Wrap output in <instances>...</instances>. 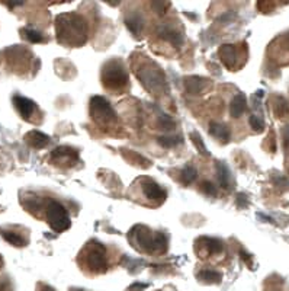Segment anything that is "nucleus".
Wrapping results in <instances>:
<instances>
[{
	"label": "nucleus",
	"mask_w": 289,
	"mask_h": 291,
	"mask_svg": "<svg viewBox=\"0 0 289 291\" xmlns=\"http://www.w3.org/2000/svg\"><path fill=\"white\" fill-rule=\"evenodd\" d=\"M47 221L50 227L57 233L66 232L72 226L69 211L57 201H50L47 207Z\"/></svg>",
	"instance_id": "obj_1"
},
{
	"label": "nucleus",
	"mask_w": 289,
	"mask_h": 291,
	"mask_svg": "<svg viewBox=\"0 0 289 291\" xmlns=\"http://www.w3.org/2000/svg\"><path fill=\"white\" fill-rule=\"evenodd\" d=\"M102 79H103V83H105L106 88L118 89V88H122L126 83L128 76H126V72L122 66V63L118 61V60H113V61H109V63L105 64Z\"/></svg>",
	"instance_id": "obj_2"
},
{
	"label": "nucleus",
	"mask_w": 289,
	"mask_h": 291,
	"mask_svg": "<svg viewBox=\"0 0 289 291\" xmlns=\"http://www.w3.org/2000/svg\"><path fill=\"white\" fill-rule=\"evenodd\" d=\"M90 112L97 124H106L116 121V114L110 103L102 97H93L90 100Z\"/></svg>",
	"instance_id": "obj_3"
},
{
	"label": "nucleus",
	"mask_w": 289,
	"mask_h": 291,
	"mask_svg": "<svg viewBox=\"0 0 289 291\" xmlns=\"http://www.w3.org/2000/svg\"><path fill=\"white\" fill-rule=\"evenodd\" d=\"M13 105L23 119H29L32 114L36 111V105L34 103V100L25 97H19V95L13 97Z\"/></svg>",
	"instance_id": "obj_4"
},
{
	"label": "nucleus",
	"mask_w": 289,
	"mask_h": 291,
	"mask_svg": "<svg viewBox=\"0 0 289 291\" xmlns=\"http://www.w3.org/2000/svg\"><path fill=\"white\" fill-rule=\"evenodd\" d=\"M103 249V248H100ZM99 248L90 249L89 255H88V264L90 267L92 271L95 272H103L106 270V261H105V251L100 252Z\"/></svg>",
	"instance_id": "obj_5"
},
{
	"label": "nucleus",
	"mask_w": 289,
	"mask_h": 291,
	"mask_svg": "<svg viewBox=\"0 0 289 291\" xmlns=\"http://www.w3.org/2000/svg\"><path fill=\"white\" fill-rule=\"evenodd\" d=\"M143 193L148 199H153V201H163L166 198V191L159 184H156V182H153L150 179L144 181Z\"/></svg>",
	"instance_id": "obj_6"
},
{
	"label": "nucleus",
	"mask_w": 289,
	"mask_h": 291,
	"mask_svg": "<svg viewBox=\"0 0 289 291\" xmlns=\"http://www.w3.org/2000/svg\"><path fill=\"white\" fill-rule=\"evenodd\" d=\"M215 168H217V181H218V184L224 190H228L231 187V172H230V168L224 162H217Z\"/></svg>",
	"instance_id": "obj_7"
},
{
	"label": "nucleus",
	"mask_w": 289,
	"mask_h": 291,
	"mask_svg": "<svg viewBox=\"0 0 289 291\" xmlns=\"http://www.w3.org/2000/svg\"><path fill=\"white\" fill-rule=\"evenodd\" d=\"M26 141L34 149H42V147H45L50 143V137L47 134L41 133V131L32 130L31 133L26 134Z\"/></svg>",
	"instance_id": "obj_8"
},
{
	"label": "nucleus",
	"mask_w": 289,
	"mask_h": 291,
	"mask_svg": "<svg viewBox=\"0 0 289 291\" xmlns=\"http://www.w3.org/2000/svg\"><path fill=\"white\" fill-rule=\"evenodd\" d=\"M246 108H247V102H246L244 94H238L233 97V100L230 103V114L233 118H238L244 114Z\"/></svg>",
	"instance_id": "obj_9"
},
{
	"label": "nucleus",
	"mask_w": 289,
	"mask_h": 291,
	"mask_svg": "<svg viewBox=\"0 0 289 291\" xmlns=\"http://www.w3.org/2000/svg\"><path fill=\"white\" fill-rule=\"evenodd\" d=\"M219 57L222 60V63L227 67H233L235 64L237 60V53H235V47L231 44H225L219 48Z\"/></svg>",
	"instance_id": "obj_10"
},
{
	"label": "nucleus",
	"mask_w": 289,
	"mask_h": 291,
	"mask_svg": "<svg viewBox=\"0 0 289 291\" xmlns=\"http://www.w3.org/2000/svg\"><path fill=\"white\" fill-rule=\"evenodd\" d=\"M209 134L218 140H221L222 143L230 141V128L224 124H218V122H211L209 124Z\"/></svg>",
	"instance_id": "obj_11"
},
{
	"label": "nucleus",
	"mask_w": 289,
	"mask_h": 291,
	"mask_svg": "<svg viewBox=\"0 0 289 291\" xmlns=\"http://www.w3.org/2000/svg\"><path fill=\"white\" fill-rule=\"evenodd\" d=\"M159 32H160V37H163L164 39L170 41L175 47H181L182 42H183L182 34L175 31V29H172V28H169V26H162Z\"/></svg>",
	"instance_id": "obj_12"
},
{
	"label": "nucleus",
	"mask_w": 289,
	"mask_h": 291,
	"mask_svg": "<svg viewBox=\"0 0 289 291\" xmlns=\"http://www.w3.org/2000/svg\"><path fill=\"white\" fill-rule=\"evenodd\" d=\"M198 280L205 284H219L222 280V274L214 270H202L198 274Z\"/></svg>",
	"instance_id": "obj_13"
},
{
	"label": "nucleus",
	"mask_w": 289,
	"mask_h": 291,
	"mask_svg": "<svg viewBox=\"0 0 289 291\" xmlns=\"http://www.w3.org/2000/svg\"><path fill=\"white\" fill-rule=\"evenodd\" d=\"M140 78L148 89L160 88V85L163 83V76L159 78V72H145V76H140Z\"/></svg>",
	"instance_id": "obj_14"
},
{
	"label": "nucleus",
	"mask_w": 289,
	"mask_h": 291,
	"mask_svg": "<svg viewBox=\"0 0 289 291\" xmlns=\"http://www.w3.org/2000/svg\"><path fill=\"white\" fill-rule=\"evenodd\" d=\"M185 88L189 94H200L205 88V80L200 78H186L185 80Z\"/></svg>",
	"instance_id": "obj_15"
},
{
	"label": "nucleus",
	"mask_w": 289,
	"mask_h": 291,
	"mask_svg": "<svg viewBox=\"0 0 289 291\" xmlns=\"http://www.w3.org/2000/svg\"><path fill=\"white\" fill-rule=\"evenodd\" d=\"M125 25L132 34H140L144 26V19L140 15H132L125 19Z\"/></svg>",
	"instance_id": "obj_16"
},
{
	"label": "nucleus",
	"mask_w": 289,
	"mask_h": 291,
	"mask_svg": "<svg viewBox=\"0 0 289 291\" xmlns=\"http://www.w3.org/2000/svg\"><path fill=\"white\" fill-rule=\"evenodd\" d=\"M1 236H3V239H4L7 243H10V245H13V246H18V248L26 246V240H25L20 234L15 233V232L1 230Z\"/></svg>",
	"instance_id": "obj_17"
},
{
	"label": "nucleus",
	"mask_w": 289,
	"mask_h": 291,
	"mask_svg": "<svg viewBox=\"0 0 289 291\" xmlns=\"http://www.w3.org/2000/svg\"><path fill=\"white\" fill-rule=\"evenodd\" d=\"M157 141L162 147H176L182 143V137L181 136H160L157 137Z\"/></svg>",
	"instance_id": "obj_18"
},
{
	"label": "nucleus",
	"mask_w": 289,
	"mask_h": 291,
	"mask_svg": "<svg viewBox=\"0 0 289 291\" xmlns=\"http://www.w3.org/2000/svg\"><path fill=\"white\" fill-rule=\"evenodd\" d=\"M203 240V246L206 248L208 253L215 255V253H221L222 252V243L217 239H211V237H203L200 239Z\"/></svg>",
	"instance_id": "obj_19"
},
{
	"label": "nucleus",
	"mask_w": 289,
	"mask_h": 291,
	"mask_svg": "<svg viewBox=\"0 0 289 291\" xmlns=\"http://www.w3.org/2000/svg\"><path fill=\"white\" fill-rule=\"evenodd\" d=\"M167 237H166V234H163V233H157V234H154V252H160V253H163V252H166L167 251Z\"/></svg>",
	"instance_id": "obj_20"
},
{
	"label": "nucleus",
	"mask_w": 289,
	"mask_h": 291,
	"mask_svg": "<svg viewBox=\"0 0 289 291\" xmlns=\"http://www.w3.org/2000/svg\"><path fill=\"white\" fill-rule=\"evenodd\" d=\"M22 34H23V37H25L28 41H31V42H42V41H44L42 34H39V32L35 31V29L23 28V29H22Z\"/></svg>",
	"instance_id": "obj_21"
},
{
	"label": "nucleus",
	"mask_w": 289,
	"mask_h": 291,
	"mask_svg": "<svg viewBox=\"0 0 289 291\" xmlns=\"http://www.w3.org/2000/svg\"><path fill=\"white\" fill-rule=\"evenodd\" d=\"M159 125H160L163 130L170 131V130H173V128L176 127V122H175V119H173L170 115H167V114H160V115H159Z\"/></svg>",
	"instance_id": "obj_22"
},
{
	"label": "nucleus",
	"mask_w": 289,
	"mask_h": 291,
	"mask_svg": "<svg viewBox=\"0 0 289 291\" xmlns=\"http://www.w3.org/2000/svg\"><path fill=\"white\" fill-rule=\"evenodd\" d=\"M191 140H192V143L195 144V147L198 149V152H199L200 155H206V156H209V152L206 150V146L203 144L202 137H200L196 131L191 133Z\"/></svg>",
	"instance_id": "obj_23"
},
{
	"label": "nucleus",
	"mask_w": 289,
	"mask_h": 291,
	"mask_svg": "<svg viewBox=\"0 0 289 291\" xmlns=\"http://www.w3.org/2000/svg\"><path fill=\"white\" fill-rule=\"evenodd\" d=\"M196 176H198V174H196L195 168H192V166H185L183 168V171H182V182L185 185L192 184L193 181L196 179Z\"/></svg>",
	"instance_id": "obj_24"
},
{
	"label": "nucleus",
	"mask_w": 289,
	"mask_h": 291,
	"mask_svg": "<svg viewBox=\"0 0 289 291\" xmlns=\"http://www.w3.org/2000/svg\"><path fill=\"white\" fill-rule=\"evenodd\" d=\"M249 124L254 133H262L265 130V121L259 115H252L249 119Z\"/></svg>",
	"instance_id": "obj_25"
},
{
	"label": "nucleus",
	"mask_w": 289,
	"mask_h": 291,
	"mask_svg": "<svg viewBox=\"0 0 289 291\" xmlns=\"http://www.w3.org/2000/svg\"><path fill=\"white\" fill-rule=\"evenodd\" d=\"M202 193L205 195H209V196H217L218 191H217V187L211 182H203L202 184Z\"/></svg>",
	"instance_id": "obj_26"
},
{
	"label": "nucleus",
	"mask_w": 289,
	"mask_h": 291,
	"mask_svg": "<svg viewBox=\"0 0 289 291\" xmlns=\"http://www.w3.org/2000/svg\"><path fill=\"white\" fill-rule=\"evenodd\" d=\"M275 184L278 185V187H285L287 190H289V181L287 178H284V176H276V181H275Z\"/></svg>",
	"instance_id": "obj_27"
},
{
	"label": "nucleus",
	"mask_w": 289,
	"mask_h": 291,
	"mask_svg": "<svg viewBox=\"0 0 289 291\" xmlns=\"http://www.w3.org/2000/svg\"><path fill=\"white\" fill-rule=\"evenodd\" d=\"M247 202H249V201H247V196H246V195H244V194H240V195H238V199H237V204L240 205V208L246 207V205H247Z\"/></svg>",
	"instance_id": "obj_28"
},
{
	"label": "nucleus",
	"mask_w": 289,
	"mask_h": 291,
	"mask_svg": "<svg viewBox=\"0 0 289 291\" xmlns=\"http://www.w3.org/2000/svg\"><path fill=\"white\" fill-rule=\"evenodd\" d=\"M148 286L147 284H140V283H135L129 287V291H143L144 289H147Z\"/></svg>",
	"instance_id": "obj_29"
},
{
	"label": "nucleus",
	"mask_w": 289,
	"mask_h": 291,
	"mask_svg": "<svg viewBox=\"0 0 289 291\" xmlns=\"http://www.w3.org/2000/svg\"><path fill=\"white\" fill-rule=\"evenodd\" d=\"M166 4H167V3H163V1L157 3V1H156V3H153V7H154V9H159V7H162V6H166ZM163 13H164V12H163V10H160V15H163Z\"/></svg>",
	"instance_id": "obj_30"
},
{
	"label": "nucleus",
	"mask_w": 289,
	"mask_h": 291,
	"mask_svg": "<svg viewBox=\"0 0 289 291\" xmlns=\"http://www.w3.org/2000/svg\"><path fill=\"white\" fill-rule=\"evenodd\" d=\"M4 4H7V6H10V7H16V6H22L23 3H22V1H15V3H13V1H6Z\"/></svg>",
	"instance_id": "obj_31"
},
{
	"label": "nucleus",
	"mask_w": 289,
	"mask_h": 291,
	"mask_svg": "<svg viewBox=\"0 0 289 291\" xmlns=\"http://www.w3.org/2000/svg\"><path fill=\"white\" fill-rule=\"evenodd\" d=\"M241 258L244 259V261H247V264L249 265H252V262H250V256H249V253H246V252H243L241 251Z\"/></svg>",
	"instance_id": "obj_32"
},
{
	"label": "nucleus",
	"mask_w": 289,
	"mask_h": 291,
	"mask_svg": "<svg viewBox=\"0 0 289 291\" xmlns=\"http://www.w3.org/2000/svg\"><path fill=\"white\" fill-rule=\"evenodd\" d=\"M42 291H55L54 289H51V287H48V286H44V290Z\"/></svg>",
	"instance_id": "obj_33"
},
{
	"label": "nucleus",
	"mask_w": 289,
	"mask_h": 291,
	"mask_svg": "<svg viewBox=\"0 0 289 291\" xmlns=\"http://www.w3.org/2000/svg\"><path fill=\"white\" fill-rule=\"evenodd\" d=\"M3 267V258H1V255H0V268Z\"/></svg>",
	"instance_id": "obj_34"
},
{
	"label": "nucleus",
	"mask_w": 289,
	"mask_h": 291,
	"mask_svg": "<svg viewBox=\"0 0 289 291\" xmlns=\"http://www.w3.org/2000/svg\"><path fill=\"white\" fill-rule=\"evenodd\" d=\"M70 291H86V290H82V289H72Z\"/></svg>",
	"instance_id": "obj_35"
}]
</instances>
